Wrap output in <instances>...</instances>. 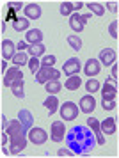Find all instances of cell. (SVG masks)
Instances as JSON below:
<instances>
[{
  "instance_id": "cell-1",
  "label": "cell",
  "mask_w": 119,
  "mask_h": 158,
  "mask_svg": "<svg viewBox=\"0 0 119 158\" xmlns=\"http://www.w3.org/2000/svg\"><path fill=\"white\" fill-rule=\"evenodd\" d=\"M66 144L75 155H80L85 151H91L94 144H98V140L92 137V130L89 126H73L66 133Z\"/></svg>"
},
{
  "instance_id": "cell-2",
  "label": "cell",
  "mask_w": 119,
  "mask_h": 158,
  "mask_svg": "<svg viewBox=\"0 0 119 158\" xmlns=\"http://www.w3.org/2000/svg\"><path fill=\"white\" fill-rule=\"evenodd\" d=\"M61 77V71L55 69L53 66H41V69L36 73V82L37 84H46V82H52V80H59Z\"/></svg>"
},
{
  "instance_id": "cell-3",
  "label": "cell",
  "mask_w": 119,
  "mask_h": 158,
  "mask_svg": "<svg viewBox=\"0 0 119 158\" xmlns=\"http://www.w3.org/2000/svg\"><path fill=\"white\" fill-rule=\"evenodd\" d=\"M116 96H117V85H116V78H107L103 87H101V98L105 101H112L116 100Z\"/></svg>"
},
{
  "instance_id": "cell-4",
  "label": "cell",
  "mask_w": 119,
  "mask_h": 158,
  "mask_svg": "<svg viewBox=\"0 0 119 158\" xmlns=\"http://www.w3.org/2000/svg\"><path fill=\"white\" fill-rule=\"evenodd\" d=\"M62 121H75L78 117V107L73 101H64V105L59 108Z\"/></svg>"
},
{
  "instance_id": "cell-5",
  "label": "cell",
  "mask_w": 119,
  "mask_h": 158,
  "mask_svg": "<svg viewBox=\"0 0 119 158\" xmlns=\"http://www.w3.org/2000/svg\"><path fill=\"white\" fill-rule=\"evenodd\" d=\"M27 140H28V133H21V135L11 137V148H9V153H11V155H20L21 151L27 148Z\"/></svg>"
},
{
  "instance_id": "cell-6",
  "label": "cell",
  "mask_w": 119,
  "mask_h": 158,
  "mask_svg": "<svg viewBox=\"0 0 119 158\" xmlns=\"http://www.w3.org/2000/svg\"><path fill=\"white\" fill-rule=\"evenodd\" d=\"M91 18V15H78V13H73L70 16V27L75 32H82L85 29V22Z\"/></svg>"
},
{
  "instance_id": "cell-7",
  "label": "cell",
  "mask_w": 119,
  "mask_h": 158,
  "mask_svg": "<svg viewBox=\"0 0 119 158\" xmlns=\"http://www.w3.org/2000/svg\"><path fill=\"white\" fill-rule=\"evenodd\" d=\"M23 77V73H21V69L18 68V66H13L11 69H7L6 73H4V78H2V84L6 87H13V84L16 82L18 78H21Z\"/></svg>"
},
{
  "instance_id": "cell-8",
  "label": "cell",
  "mask_w": 119,
  "mask_h": 158,
  "mask_svg": "<svg viewBox=\"0 0 119 158\" xmlns=\"http://www.w3.org/2000/svg\"><path fill=\"white\" fill-rule=\"evenodd\" d=\"M46 139H48V133H46V130L43 128H30L28 130V140L36 146H41V144L46 142Z\"/></svg>"
},
{
  "instance_id": "cell-9",
  "label": "cell",
  "mask_w": 119,
  "mask_h": 158,
  "mask_svg": "<svg viewBox=\"0 0 119 158\" xmlns=\"http://www.w3.org/2000/svg\"><path fill=\"white\" fill-rule=\"evenodd\" d=\"M50 131H52V140L53 142H61L66 139V126H64L62 121H53L52 126H50Z\"/></svg>"
},
{
  "instance_id": "cell-10",
  "label": "cell",
  "mask_w": 119,
  "mask_h": 158,
  "mask_svg": "<svg viewBox=\"0 0 119 158\" xmlns=\"http://www.w3.org/2000/svg\"><path fill=\"white\" fill-rule=\"evenodd\" d=\"M80 68H82L80 59H78V57H71V59H68V60L64 62L62 71H64V75L73 77V75H78V73H80Z\"/></svg>"
},
{
  "instance_id": "cell-11",
  "label": "cell",
  "mask_w": 119,
  "mask_h": 158,
  "mask_svg": "<svg viewBox=\"0 0 119 158\" xmlns=\"http://www.w3.org/2000/svg\"><path fill=\"white\" fill-rule=\"evenodd\" d=\"M87 126L92 130V133H94V137H96L98 144L103 146V144H105V137H103V131H101V121L94 119V117H89V119H87Z\"/></svg>"
},
{
  "instance_id": "cell-12",
  "label": "cell",
  "mask_w": 119,
  "mask_h": 158,
  "mask_svg": "<svg viewBox=\"0 0 119 158\" xmlns=\"http://www.w3.org/2000/svg\"><path fill=\"white\" fill-rule=\"evenodd\" d=\"M101 71V62L100 59H87V62L84 66V73L89 77V78H94L98 73Z\"/></svg>"
},
{
  "instance_id": "cell-13",
  "label": "cell",
  "mask_w": 119,
  "mask_h": 158,
  "mask_svg": "<svg viewBox=\"0 0 119 158\" xmlns=\"http://www.w3.org/2000/svg\"><path fill=\"white\" fill-rule=\"evenodd\" d=\"M4 131L9 133V139H11V137H16V135H21V133H28L20 119H13V121H9V124H7V128L4 130Z\"/></svg>"
},
{
  "instance_id": "cell-14",
  "label": "cell",
  "mask_w": 119,
  "mask_h": 158,
  "mask_svg": "<svg viewBox=\"0 0 119 158\" xmlns=\"http://www.w3.org/2000/svg\"><path fill=\"white\" fill-rule=\"evenodd\" d=\"M94 108H96V100H94L92 94H85V96L80 98V110L84 114H91Z\"/></svg>"
},
{
  "instance_id": "cell-15",
  "label": "cell",
  "mask_w": 119,
  "mask_h": 158,
  "mask_svg": "<svg viewBox=\"0 0 119 158\" xmlns=\"http://www.w3.org/2000/svg\"><path fill=\"white\" fill-rule=\"evenodd\" d=\"M116 59H117V53L112 48H105V50L100 52V62L103 66H114Z\"/></svg>"
},
{
  "instance_id": "cell-16",
  "label": "cell",
  "mask_w": 119,
  "mask_h": 158,
  "mask_svg": "<svg viewBox=\"0 0 119 158\" xmlns=\"http://www.w3.org/2000/svg\"><path fill=\"white\" fill-rule=\"evenodd\" d=\"M14 43L13 41H9V39H4L2 41V44H0V52H2V57H4V60H7V59H11L13 60V57L16 55L14 53Z\"/></svg>"
},
{
  "instance_id": "cell-17",
  "label": "cell",
  "mask_w": 119,
  "mask_h": 158,
  "mask_svg": "<svg viewBox=\"0 0 119 158\" xmlns=\"http://www.w3.org/2000/svg\"><path fill=\"white\" fill-rule=\"evenodd\" d=\"M23 13H25L27 20H37V18H41V7L37 4H27L25 9H23Z\"/></svg>"
},
{
  "instance_id": "cell-18",
  "label": "cell",
  "mask_w": 119,
  "mask_h": 158,
  "mask_svg": "<svg viewBox=\"0 0 119 158\" xmlns=\"http://www.w3.org/2000/svg\"><path fill=\"white\" fill-rule=\"evenodd\" d=\"M43 105H45V108L48 110V114H55L57 110H59V98H57L55 94H50L46 100L43 101Z\"/></svg>"
},
{
  "instance_id": "cell-19",
  "label": "cell",
  "mask_w": 119,
  "mask_h": 158,
  "mask_svg": "<svg viewBox=\"0 0 119 158\" xmlns=\"http://www.w3.org/2000/svg\"><path fill=\"white\" fill-rule=\"evenodd\" d=\"M116 117H107L105 121H101V131H103V135H114L116 133Z\"/></svg>"
},
{
  "instance_id": "cell-20",
  "label": "cell",
  "mask_w": 119,
  "mask_h": 158,
  "mask_svg": "<svg viewBox=\"0 0 119 158\" xmlns=\"http://www.w3.org/2000/svg\"><path fill=\"white\" fill-rule=\"evenodd\" d=\"M25 37L28 44H43V32L39 29H30Z\"/></svg>"
},
{
  "instance_id": "cell-21",
  "label": "cell",
  "mask_w": 119,
  "mask_h": 158,
  "mask_svg": "<svg viewBox=\"0 0 119 158\" xmlns=\"http://www.w3.org/2000/svg\"><path fill=\"white\" fill-rule=\"evenodd\" d=\"M18 119H20L21 123H23V126H25V130H30L32 128V123H34V117H32V114L28 112V110H25V108H21L20 112H18Z\"/></svg>"
},
{
  "instance_id": "cell-22",
  "label": "cell",
  "mask_w": 119,
  "mask_h": 158,
  "mask_svg": "<svg viewBox=\"0 0 119 158\" xmlns=\"http://www.w3.org/2000/svg\"><path fill=\"white\" fill-rule=\"evenodd\" d=\"M23 85H25V80H23V77H21V78H18L13 84V87H11L13 94L16 96V98H21V100L25 98V89H23Z\"/></svg>"
},
{
  "instance_id": "cell-23",
  "label": "cell",
  "mask_w": 119,
  "mask_h": 158,
  "mask_svg": "<svg viewBox=\"0 0 119 158\" xmlns=\"http://www.w3.org/2000/svg\"><path fill=\"white\" fill-rule=\"evenodd\" d=\"M80 85H82V80H80L78 75H73V77H70V78L64 82V87H66L68 91H78Z\"/></svg>"
},
{
  "instance_id": "cell-24",
  "label": "cell",
  "mask_w": 119,
  "mask_h": 158,
  "mask_svg": "<svg viewBox=\"0 0 119 158\" xmlns=\"http://www.w3.org/2000/svg\"><path fill=\"white\" fill-rule=\"evenodd\" d=\"M28 60H30V59L27 57L25 52H16V55L13 57V64L20 68V66H23V64H28Z\"/></svg>"
},
{
  "instance_id": "cell-25",
  "label": "cell",
  "mask_w": 119,
  "mask_h": 158,
  "mask_svg": "<svg viewBox=\"0 0 119 158\" xmlns=\"http://www.w3.org/2000/svg\"><path fill=\"white\" fill-rule=\"evenodd\" d=\"M45 89H46L48 94H57L61 89H62V85H61L59 80H52V82H46V84H45Z\"/></svg>"
},
{
  "instance_id": "cell-26",
  "label": "cell",
  "mask_w": 119,
  "mask_h": 158,
  "mask_svg": "<svg viewBox=\"0 0 119 158\" xmlns=\"http://www.w3.org/2000/svg\"><path fill=\"white\" fill-rule=\"evenodd\" d=\"M28 25H30V23H28L27 18H18V20L13 23V29L16 30V32H21V30H27L28 32Z\"/></svg>"
},
{
  "instance_id": "cell-27",
  "label": "cell",
  "mask_w": 119,
  "mask_h": 158,
  "mask_svg": "<svg viewBox=\"0 0 119 158\" xmlns=\"http://www.w3.org/2000/svg\"><path fill=\"white\" fill-rule=\"evenodd\" d=\"M101 89V85H100V80H94V78H91V80H87L85 82V91L89 94H94L96 91H100Z\"/></svg>"
},
{
  "instance_id": "cell-28",
  "label": "cell",
  "mask_w": 119,
  "mask_h": 158,
  "mask_svg": "<svg viewBox=\"0 0 119 158\" xmlns=\"http://www.w3.org/2000/svg\"><path fill=\"white\" fill-rule=\"evenodd\" d=\"M59 11H61L62 16H71L73 11H75V4H73V2H62L61 7H59Z\"/></svg>"
},
{
  "instance_id": "cell-29",
  "label": "cell",
  "mask_w": 119,
  "mask_h": 158,
  "mask_svg": "<svg viewBox=\"0 0 119 158\" xmlns=\"http://www.w3.org/2000/svg\"><path fill=\"white\" fill-rule=\"evenodd\" d=\"M68 44H70L75 52H78L82 48V39H80L77 34H71V36H68Z\"/></svg>"
},
{
  "instance_id": "cell-30",
  "label": "cell",
  "mask_w": 119,
  "mask_h": 158,
  "mask_svg": "<svg viewBox=\"0 0 119 158\" xmlns=\"http://www.w3.org/2000/svg\"><path fill=\"white\" fill-rule=\"evenodd\" d=\"M87 7L91 9V13H94L96 16H103L105 15V7H103L101 4H98V2H89Z\"/></svg>"
},
{
  "instance_id": "cell-31",
  "label": "cell",
  "mask_w": 119,
  "mask_h": 158,
  "mask_svg": "<svg viewBox=\"0 0 119 158\" xmlns=\"http://www.w3.org/2000/svg\"><path fill=\"white\" fill-rule=\"evenodd\" d=\"M27 52L32 57H41L43 53H45V46H43V44H30Z\"/></svg>"
},
{
  "instance_id": "cell-32",
  "label": "cell",
  "mask_w": 119,
  "mask_h": 158,
  "mask_svg": "<svg viewBox=\"0 0 119 158\" xmlns=\"http://www.w3.org/2000/svg\"><path fill=\"white\" fill-rule=\"evenodd\" d=\"M28 69H30V73H34V75L41 69V62L37 60V57H32L28 60Z\"/></svg>"
},
{
  "instance_id": "cell-33",
  "label": "cell",
  "mask_w": 119,
  "mask_h": 158,
  "mask_svg": "<svg viewBox=\"0 0 119 158\" xmlns=\"http://www.w3.org/2000/svg\"><path fill=\"white\" fill-rule=\"evenodd\" d=\"M16 20H18V11L9 7V11H7V16H6V22H13V23H14Z\"/></svg>"
},
{
  "instance_id": "cell-34",
  "label": "cell",
  "mask_w": 119,
  "mask_h": 158,
  "mask_svg": "<svg viewBox=\"0 0 119 158\" xmlns=\"http://www.w3.org/2000/svg\"><path fill=\"white\" fill-rule=\"evenodd\" d=\"M55 60H57L55 55H45L43 60H41V66H53L55 64Z\"/></svg>"
},
{
  "instance_id": "cell-35",
  "label": "cell",
  "mask_w": 119,
  "mask_h": 158,
  "mask_svg": "<svg viewBox=\"0 0 119 158\" xmlns=\"http://www.w3.org/2000/svg\"><path fill=\"white\" fill-rule=\"evenodd\" d=\"M117 27H119V22H110V25H108V34H110L112 37H119Z\"/></svg>"
},
{
  "instance_id": "cell-36",
  "label": "cell",
  "mask_w": 119,
  "mask_h": 158,
  "mask_svg": "<svg viewBox=\"0 0 119 158\" xmlns=\"http://www.w3.org/2000/svg\"><path fill=\"white\" fill-rule=\"evenodd\" d=\"M116 100H112V101H105V100H101V107L105 108V110H114L116 108Z\"/></svg>"
},
{
  "instance_id": "cell-37",
  "label": "cell",
  "mask_w": 119,
  "mask_h": 158,
  "mask_svg": "<svg viewBox=\"0 0 119 158\" xmlns=\"http://www.w3.org/2000/svg\"><path fill=\"white\" fill-rule=\"evenodd\" d=\"M57 156H75V153H73V151H66V149H59L57 151Z\"/></svg>"
},
{
  "instance_id": "cell-38",
  "label": "cell",
  "mask_w": 119,
  "mask_h": 158,
  "mask_svg": "<svg viewBox=\"0 0 119 158\" xmlns=\"http://www.w3.org/2000/svg\"><path fill=\"white\" fill-rule=\"evenodd\" d=\"M107 7H108L110 13H117V4H116V2H108V4H107Z\"/></svg>"
},
{
  "instance_id": "cell-39",
  "label": "cell",
  "mask_w": 119,
  "mask_h": 158,
  "mask_svg": "<svg viewBox=\"0 0 119 158\" xmlns=\"http://www.w3.org/2000/svg\"><path fill=\"white\" fill-rule=\"evenodd\" d=\"M7 7L16 9V11H18V9H21V4H20V2H9V4H7Z\"/></svg>"
},
{
  "instance_id": "cell-40",
  "label": "cell",
  "mask_w": 119,
  "mask_h": 158,
  "mask_svg": "<svg viewBox=\"0 0 119 158\" xmlns=\"http://www.w3.org/2000/svg\"><path fill=\"white\" fill-rule=\"evenodd\" d=\"M28 46H30V44H27V43H23V41H20V43H18V50H20V52L28 50Z\"/></svg>"
},
{
  "instance_id": "cell-41",
  "label": "cell",
  "mask_w": 119,
  "mask_h": 158,
  "mask_svg": "<svg viewBox=\"0 0 119 158\" xmlns=\"http://www.w3.org/2000/svg\"><path fill=\"white\" fill-rule=\"evenodd\" d=\"M119 77V66H112V78Z\"/></svg>"
},
{
  "instance_id": "cell-42",
  "label": "cell",
  "mask_w": 119,
  "mask_h": 158,
  "mask_svg": "<svg viewBox=\"0 0 119 158\" xmlns=\"http://www.w3.org/2000/svg\"><path fill=\"white\" fill-rule=\"evenodd\" d=\"M0 119H2V130H6V128H7V119H6V115H2Z\"/></svg>"
},
{
  "instance_id": "cell-43",
  "label": "cell",
  "mask_w": 119,
  "mask_h": 158,
  "mask_svg": "<svg viewBox=\"0 0 119 158\" xmlns=\"http://www.w3.org/2000/svg\"><path fill=\"white\" fill-rule=\"evenodd\" d=\"M6 68H7V60H2V64H0V69H2V73H6Z\"/></svg>"
},
{
  "instance_id": "cell-44",
  "label": "cell",
  "mask_w": 119,
  "mask_h": 158,
  "mask_svg": "<svg viewBox=\"0 0 119 158\" xmlns=\"http://www.w3.org/2000/svg\"><path fill=\"white\" fill-rule=\"evenodd\" d=\"M82 6H84V2H77V4H75V9H80Z\"/></svg>"
}]
</instances>
